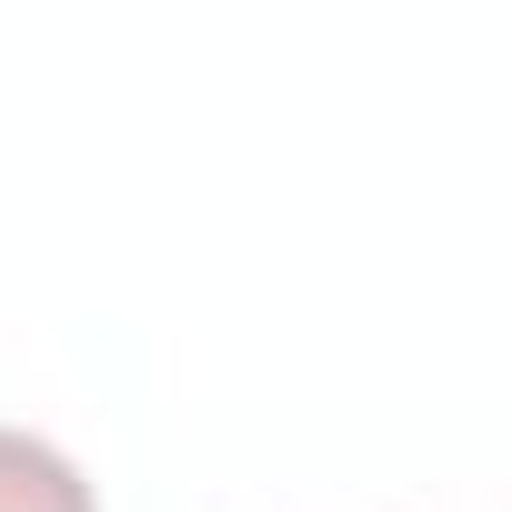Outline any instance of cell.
I'll list each match as a JSON object with an SVG mask.
<instances>
[{
    "mask_svg": "<svg viewBox=\"0 0 512 512\" xmlns=\"http://www.w3.org/2000/svg\"><path fill=\"white\" fill-rule=\"evenodd\" d=\"M0 512H101V502H91V482H81L71 452H51L41 432L0 422Z\"/></svg>",
    "mask_w": 512,
    "mask_h": 512,
    "instance_id": "6da1fadb",
    "label": "cell"
}]
</instances>
